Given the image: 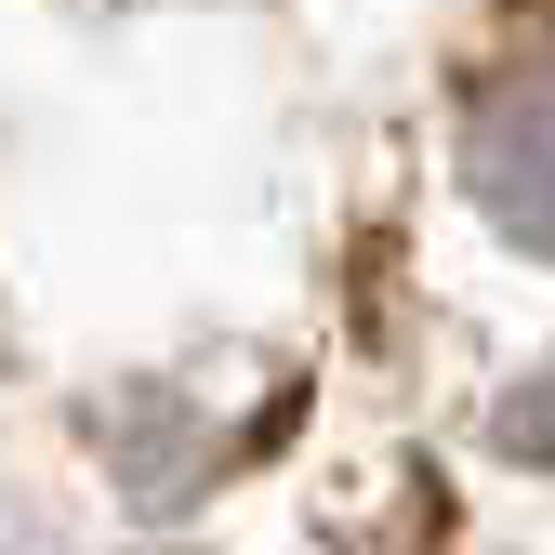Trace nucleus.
<instances>
[{"instance_id":"obj_1","label":"nucleus","mask_w":555,"mask_h":555,"mask_svg":"<svg viewBox=\"0 0 555 555\" xmlns=\"http://www.w3.org/2000/svg\"><path fill=\"white\" fill-rule=\"evenodd\" d=\"M463 185L516 251H555V66H516L463 106Z\"/></svg>"},{"instance_id":"obj_2","label":"nucleus","mask_w":555,"mask_h":555,"mask_svg":"<svg viewBox=\"0 0 555 555\" xmlns=\"http://www.w3.org/2000/svg\"><path fill=\"white\" fill-rule=\"evenodd\" d=\"M503 437H516V450H555V410H542V397H529V410H503Z\"/></svg>"}]
</instances>
